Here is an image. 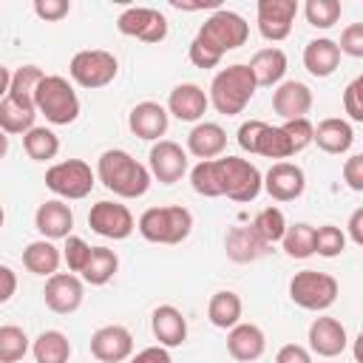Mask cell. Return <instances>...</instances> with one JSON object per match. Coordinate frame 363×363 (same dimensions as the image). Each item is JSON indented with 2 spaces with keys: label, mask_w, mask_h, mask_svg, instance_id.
Masks as SVG:
<instances>
[{
  "label": "cell",
  "mask_w": 363,
  "mask_h": 363,
  "mask_svg": "<svg viewBox=\"0 0 363 363\" xmlns=\"http://www.w3.org/2000/svg\"><path fill=\"white\" fill-rule=\"evenodd\" d=\"M45 77V71L40 65H20L17 71H11V82H9V96L20 105L34 108V91L40 85V79Z\"/></svg>",
  "instance_id": "35"
},
{
  "label": "cell",
  "mask_w": 363,
  "mask_h": 363,
  "mask_svg": "<svg viewBox=\"0 0 363 363\" xmlns=\"http://www.w3.org/2000/svg\"><path fill=\"white\" fill-rule=\"evenodd\" d=\"M227 352L238 363H252L267 352V335L255 323H235L227 329Z\"/></svg>",
  "instance_id": "23"
},
{
  "label": "cell",
  "mask_w": 363,
  "mask_h": 363,
  "mask_svg": "<svg viewBox=\"0 0 363 363\" xmlns=\"http://www.w3.org/2000/svg\"><path fill=\"white\" fill-rule=\"evenodd\" d=\"M187 173H190V184H193V190L199 196H204V199H218L221 196L218 193V179H216V162L213 159L193 164Z\"/></svg>",
  "instance_id": "42"
},
{
  "label": "cell",
  "mask_w": 363,
  "mask_h": 363,
  "mask_svg": "<svg viewBox=\"0 0 363 363\" xmlns=\"http://www.w3.org/2000/svg\"><path fill=\"white\" fill-rule=\"evenodd\" d=\"M136 230L150 244H182L193 230V213L182 204H164V207H147Z\"/></svg>",
  "instance_id": "4"
},
{
  "label": "cell",
  "mask_w": 363,
  "mask_h": 363,
  "mask_svg": "<svg viewBox=\"0 0 363 363\" xmlns=\"http://www.w3.org/2000/svg\"><path fill=\"white\" fill-rule=\"evenodd\" d=\"M94 184H96V173L82 159H65L45 170V187L62 201H79L91 196Z\"/></svg>",
  "instance_id": "8"
},
{
  "label": "cell",
  "mask_w": 363,
  "mask_h": 363,
  "mask_svg": "<svg viewBox=\"0 0 363 363\" xmlns=\"http://www.w3.org/2000/svg\"><path fill=\"white\" fill-rule=\"evenodd\" d=\"M343 111L352 122H363V77H354L343 91Z\"/></svg>",
  "instance_id": "45"
},
{
  "label": "cell",
  "mask_w": 363,
  "mask_h": 363,
  "mask_svg": "<svg viewBox=\"0 0 363 363\" xmlns=\"http://www.w3.org/2000/svg\"><path fill=\"white\" fill-rule=\"evenodd\" d=\"M116 74H119V60L105 48H82L68 62V77L79 88H91V91L111 85Z\"/></svg>",
  "instance_id": "9"
},
{
  "label": "cell",
  "mask_w": 363,
  "mask_h": 363,
  "mask_svg": "<svg viewBox=\"0 0 363 363\" xmlns=\"http://www.w3.org/2000/svg\"><path fill=\"white\" fill-rule=\"evenodd\" d=\"M337 48H340V54L360 60V57H363V23H349V26L340 31Z\"/></svg>",
  "instance_id": "46"
},
{
  "label": "cell",
  "mask_w": 363,
  "mask_h": 363,
  "mask_svg": "<svg viewBox=\"0 0 363 363\" xmlns=\"http://www.w3.org/2000/svg\"><path fill=\"white\" fill-rule=\"evenodd\" d=\"M85 298V286L82 278L74 272H54L51 278H45V289H43V301L51 312L57 315H71L82 306Z\"/></svg>",
  "instance_id": "14"
},
{
  "label": "cell",
  "mask_w": 363,
  "mask_h": 363,
  "mask_svg": "<svg viewBox=\"0 0 363 363\" xmlns=\"http://www.w3.org/2000/svg\"><path fill=\"white\" fill-rule=\"evenodd\" d=\"M264 128H267V122H264V119L241 122V128H238V133H235L238 147H241L244 153H255V142H258V136H261V130H264Z\"/></svg>",
  "instance_id": "48"
},
{
  "label": "cell",
  "mask_w": 363,
  "mask_h": 363,
  "mask_svg": "<svg viewBox=\"0 0 363 363\" xmlns=\"http://www.w3.org/2000/svg\"><path fill=\"white\" fill-rule=\"evenodd\" d=\"M88 227H91L96 235H102V238L125 241V238L136 230V218H133V213H130L125 204L102 199V201H96V204L91 207V213H88Z\"/></svg>",
  "instance_id": "11"
},
{
  "label": "cell",
  "mask_w": 363,
  "mask_h": 363,
  "mask_svg": "<svg viewBox=\"0 0 363 363\" xmlns=\"http://www.w3.org/2000/svg\"><path fill=\"white\" fill-rule=\"evenodd\" d=\"M23 150L34 162H51L60 153V136L45 125H34L28 133H23Z\"/></svg>",
  "instance_id": "33"
},
{
  "label": "cell",
  "mask_w": 363,
  "mask_h": 363,
  "mask_svg": "<svg viewBox=\"0 0 363 363\" xmlns=\"http://www.w3.org/2000/svg\"><path fill=\"white\" fill-rule=\"evenodd\" d=\"M9 82H11V71L6 65H0V102L9 96Z\"/></svg>",
  "instance_id": "54"
},
{
  "label": "cell",
  "mask_w": 363,
  "mask_h": 363,
  "mask_svg": "<svg viewBox=\"0 0 363 363\" xmlns=\"http://www.w3.org/2000/svg\"><path fill=\"white\" fill-rule=\"evenodd\" d=\"M261 190H267L275 201H295L306 190V176L295 162H272V167L264 173Z\"/></svg>",
  "instance_id": "15"
},
{
  "label": "cell",
  "mask_w": 363,
  "mask_h": 363,
  "mask_svg": "<svg viewBox=\"0 0 363 363\" xmlns=\"http://www.w3.org/2000/svg\"><path fill=\"white\" fill-rule=\"evenodd\" d=\"M91 354L96 363H122L133 354V335L119 323L99 326L91 335Z\"/></svg>",
  "instance_id": "16"
},
{
  "label": "cell",
  "mask_w": 363,
  "mask_h": 363,
  "mask_svg": "<svg viewBox=\"0 0 363 363\" xmlns=\"http://www.w3.org/2000/svg\"><path fill=\"white\" fill-rule=\"evenodd\" d=\"M14 292H17V272H14L11 267L0 264V303L11 301Z\"/></svg>",
  "instance_id": "52"
},
{
  "label": "cell",
  "mask_w": 363,
  "mask_h": 363,
  "mask_svg": "<svg viewBox=\"0 0 363 363\" xmlns=\"http://www.w3.org/2000/svg\"><path fill=\"white\" fill-rule=\"evenodd\" d=\"M247 65H250V71H252L258 88H275V85H281L284 77H286V68H289L286 54H284L281 48H275V45L258 48Z\"/></svg>",
  "instance_id": "27"
},
{
  "label": "cell",
  "mask_w": 363,
  "mask_h": 363,
  "mask_svg": "<svg viewBox=\"0 0 363 363\" xmlns=\"http://www.w3.org/2000/svg\"><path fill=\"white\" fill-rule=\"evenodd\" d=\"M119 269V255L108 247H91V258L85 264V269L79 272V278L91 286H105Z\"/></svg>",
  "instance_id": "32"
},
{
  "label": "cell",
  "mask_w": 363,
  "mask_h": 363,
  "mask_svg": "<svg viewBox=\"0 0 363 363\" xmlns=\"http://www.w3.org/2000/svg\"><path fill=\"white\" fill-rule=\"evenodd\" d=\"M213 162H216V179H218L221 196H227L230 201H238V204H250L258 199L264 176L252 162H247L241 156H218Z\"/></svg>",
  "instance_id": "6"
},
{
  "label": "cell",
  "mask_w": 363,
  "mask_h": 363,
  "mask_svg": "<svg viewBox=\"0 0 363 363\" xmlns=\"http://www.w3.org/2000/svg\"><path fill=\"white\" fill-rule=\"evenodd\" d=\"M349 238H352V244L363 247V207H357L349 216Z\"/></svg>",
  "instance_id": "53"
},
{
  "label": "cell",
  "mask_w": 363,
  "mask_h": 363,
  "mask_svg": "<svg viewBox=\"0 0 363 363\" xmlns=\"http://www.w3.org/2000/svg\"><path fill=\"white\" fill-rule=\"evenodd\" d=\"M312 88L301 79H284L281 85H275L272 91V111L289 122V119H306V113L312 111Z\"/></svg>",
  "instance_id": "18"
},
{
  "label": "cell",
  "mask_w": 363,
  "mask_h": 363,
  "mask_svg": "<svg viewBox=\"0 0 363 363\" xmlns=\"http://www.w3.org/2000/svg\"><path fill=\"white\" fill-rule=\"evenodd\" d=\"M207 91L196 82H179L170 96H167V113L176 116L179 122H201V116L207 113Z\"/></svg>",
  "instance_id": "20"
},
{
  "label": "cell",
  "mask_w": 363,
  "mask_h": 363,
  "mask_svg": "<svg viewBox=\"0 0 363 363\" xmlns=\"http://www.w3.org/2000/svg\"><path fill=\"white\" fill-rule=\"evenodd\" d=\"M34 111L51 125H71L79 116V96L65 77L45 74L34 91Z\"/></svg>",
  "instance_id": "5"
},
{
  "label": "cell",
  "mask_w": 363,
  "mask_h": 363,
  "mask_svg": "<svg viewBox=\"0 0 363 363\" xmlns=\"http://www.w3.org/2000/svg\"><path fill=\"white\" fill-rule=\"evenodd\" d=\"M281 247L289 258H298V261L315 255V227L306 224V221H298V224L286 227V233L281 238Z\"/></svg>",
  "instance_id": "38"
},
{
  "label": "cell",
  "mask_w": 363,
  "mask_h": 363,
  "mask_svg": "<svg viewBox=\"0 0 363 363\" xmlns=\"http://www.w3.org/2000/svg\"><path fill=\"white\" fill-rule=\"evenodd\" d=\"M312 142L323 150V153H332V156H340L352 147L354 142V128L352 122L340 119V116H326L315 125L312 130Z\"/></svg>",
  "instance_id": "26"
},
{
  "label": "cell",
  "mask_w": 363,
  "mask_h": 363,
  "mask_svg": "<svg viewBox=\"0 0 363 363\" xmlns=\"http://www.w3.org/2000/svg\"><path fill=\"white\" fill-rule=\"evenodd\" d=\"M31 354L37 363H68L71 357V340L60 329H45L31 343Z\"/></svg>",
  "instance_id": "31"
},
{
  "label": "cell",
  "mask_w": 363,
  "mask_h": 363,
  "mask_svg": "<svg viewBox=\"0 0 363 363\" xmlns=\"http://www.w3.org/2000/svg\"><path fill=\"white\" fill-rule=\"evenodd\" d=\"M281 128H284V133H286V139H289V145H292L295 153H301L303 147L312 145V130H315V125L309 122V116H306V119H289V122H284Z\"/></svg>",
  "instance_id": "44"
},
{
  "label": "cell",
  "mask_w": 363,
  "mask_h": 363,
  "mask_svg": "<svg viewBox=\"0 0 363 363\" xmlns=\"http://www.w3.org/2000/svg\"><path fill=\"white\" fill-rule=\"evenodd\" d=\"M306 340H309V352L318 354V357H337L349 346L346 326L337 318H329V315H320L309 323Z\"/></svg>",
  "instance_id": "17"
},
{
  "label": "cell",
  "mask_w": 363,
  "mask_h": 363,
  "mask_svg": "<svg viewBox=\"0 0 363 363\" xmlns=\"http://www.w3.org/2000/svg\"><path fill=\"white\" fill-rule=\"evenodd\" d=\"M258 85H255V77L250 71L247 62H233L227 68H221L213 82H210V94H207V102L221 113V116H235L241 113L250 99L255 96Z\"/></svg>",
  "instance_id": "3"
},
{
  "label": "cell",
  "mask_w": 363,
  "mask_h": 363,
  "mask_svg": "<svg viewBox=\"0 0 363 363\" xmlns=\"http://www.w3.org/2000/svg\"><path fill=\"white\" fill-rule=\"evenodd\" d=\"M128 360L130 363H173V357H170V352L164 346H145L142 352L130 354Z\"/></svg>",
  "instance_id": "51"
},
{
  "label": "cell",
  "mask_w": 363,
  "mask_h": 363,
  "mask_svg": "<svg viewBox=\"0 0 363 363\" xmlns=\"http://www.w3.org/2000/svg\"><path fill=\"white\" fill-rule=\"evenodd\" d=\"M298 17V0H258L255 20L258 31L269 43H281L292 34V23Z\"/></svg>",
  "instance_id": "13"
},
{
  "label": "cell",
  "mask_w": 363,
  "mask_h": 363,
  "mask_svg": "<svg viewBox=\"0 0 363 363\" xmlns=\"http://www.w3.org/2000/svg\"><path fill=\"white\" fill-rule=\"evenodd\" d=\"M96 179L119 199H139L150 187V170L122 147H108L96 159Z\"/></svg>",
  "instance_id": "2"
},
{
  "label": "cell",
  "mask_w": 363,
  "mask_h": 363,
  "mask_svg": "<svg viewBox=\"0 0 363 363\" xmlns=\"http://www.w3.org/2000/svg\"><path fill=\"white\" fill-rule=\"evenodd\" d=\"M147 170H150V179L162 184H176L190 170L187 150L173 139H159L147 153Z\"/></svg>",
  "instance_id": "12"
},
{
  "label": "cell",
  "mask_w": 363,
  "mask_h": 363,
  "mask_svg": "<svg viewBox=\"0 0 363 363\" xmlns=\"http://www.w3.org/2000/svg\"><path fill=\"white\" fill-rule=\"evenodd\" d=\"M34 227L45 241L68 238L74 230V213L62 199H48L34 213Z\"/></svg>",
  "instance_id": "21"
},
{
  "label": "cell",
  "mask_w": 363,
  "mask_h": 363,
  "mask_svg": "<svg viewBox=\"0 0 363 363\" xmlns=\"http://www.w3.org/2000/svg\"><path fill=\"white\" fill-rule=\"evenodd\" d=\"M340 11H343V6H340L337 0H306V3H303V17H306V23H309L312 28H320V31L332 28V26L340 20Z\"/></svg>",
  "instance_id": "40"
},
{
  "label": "cell",
  "mask_w": 363,
  "mask_h": 363,
  "mask_svg": "<svg viewBox=\"0 0 363 363\" xmlns=\"http://www.w3.org/2000/svg\"><path fill=\"white\" fill-rule=\"evenodd\" d=\"M167 125H170V113L164 105L159 102H136L128 113V128L133 136L145 139V142H159L164 133H167Z\"/></svg>",
  "instance_id": "19"
},
{
  "label": "cell",
  "mask_w": 363,
  "mask_h": 363,
  "mask_svg": "<svg viewBox=\"0 0 363 363\" xmlns=\"http://www.w3.org/2000/svg\"><path fill=\"white\" fill-rule=\"evenodd\" d=\"M150 332L159 340V346L176 349V346H182L187 340V318H184V312L179 306L162 303L150 315Z\"/></svg>",
  "instance_id": "22"
},
{
  "label": "cell",
  "mask_w": 363,
  "mask_h": 363,
  "mask_svg": "<svg viewBox=\"0 0 363 363\" xmlns=\"http://www.w3.org/2000/svg\"><path fill=\"white\" fill-rule=\"evenodd\" d=\"M116 28L125 37H136L142 43H162L167 37V17L150 6H128L116 17Z\"/></svg>",
  "instance_id": "10"
},
{
  "label": "cell",
  "mask_w": 363,
  "mask_h": 363,
  "mask_svg": "<svg viewBox=\"0 0 363 363\" xmlns=\"http://www.w3.org/2000/svg\"><path fill=\"white\" fill-rule=\"evenodd\" d=\"M275 363H312V352L301 343H284L275 354Z\"/></svg>",
  "instance_id": "50"
},
{
  "label": "cell",
  "mask_w": 363,
  "mask_h": 363,
  "mask_svg": "<svg viewBox=\"0 0 363 363\" xmlns=\"http://www.w3.org/2000/svg\"><path fill=\"white\" fill-rule=\"evenodd\" d=\"M60 261H62L60 247H54V241H45V238H37L23 250V267L40 278H51L60 269Z\"/></svg>",
  "instance_id": "29"
},
{
  "label": "cell",
  "mask_w": 363,
  "mask_h": 363,
  "mask_svg": "<svg viewBox=\"0 0 363 363\" xmlns=\"http://www.w3.org/2000/svg\"><path fill=\"white\" fill-rule=\"evenodd\" d=\"M337 65H340V48H337L335 40H329V37H315V40H309V43L303 45V68H306L312 77L326 79V77H332V74L337 71Z\"/></svg>",
  "instance_id": "28"
},
{
  "label": "cell",
  "mask_w": 363,
  "mask_h": 363,
  "mask_svg": "<svg viewBox=\"0 0 363 363\" xmlns=\"http://www.w3.org/2000/svg\"><path fill=\"white\" fill-rule=\"evenodd\" d=\"M337 278L318 269H301L289 281V298L306 312H323L337 301Z\"/></svg>",
  "instance_id": "7"
},
{
  "label": "cell",
  "mask_w": 363,
  "mask_h": 363,
  "mask_svg": "<svg viewBox=\"0 0 363 363\" xmlns=\"http://www.w3.org/2000/svg\"><path fill=\"white\" fill-rule=\"evenodd\" d=\"M28 349L31 343L23 326H14V323L0 326V363H20L28 354Z\"/></svg>",
  "instance_id": "39"
},
{
  "label": "cell",
  "mask_w": 363,
  "mask_h": 363,
  "mask_svg": "<svg viewBox=\"0 0 363 363\" xmlns=\"http://www.w3.org/2000/svg\"><path fill=\"white\" fill-rule=\"evenodd\" d=\"M346 250V233L335 224H320L315 227V255L323 258H337Z\"/></svg>",
  "instance_id": "41"
},
{
  "label": "cell",
  "mask_w": 363,
  "mask_h": 363,
  "mask_svg": "<svg viewBox=\"0 0 363 363\" xmlns=\"http://www.w3.org/2000/svg\"><path fill=\"white\" fill-rule=\"evenodd\" d=\"M255 156H264V159H275V162H286L289 156H295L286 133L281 125H267L255 142Z\"/></svg>",
  "instance_id": "37"
},
{
  "label": "cell",
  "mask_w": 363,
  "mask_h": 363,
  "mask_svg": "<svg viewBox=\"0 0 363 363\" xmlns=\"http://www.w3.org/2000/svg\"><path fill=\"white\" fill-rule=\"evenodd\" d=\"M241 312H244V303L238 298V292L233 289H218L210 295V303H207V318L216 329H233L235 323H241Z\"/></svg>",
  "instance_id": "30"
},
{
  "label": "cell",
  "mask_w": 363,
  "mask_h": 363,
  "mask_svg": "<svg viewBox=\"0 0 363 363\" xmlns=\"http://www.w3.org/2000/svg\"><path fill=\"white\" fill-rule=\"evenodd\" d=\"M227 147V130L218 122H196L187 133V153L199 162L218 159Z\"/></svg>",
  "instance_id": "24"
},
{
  "label": "cell",
  "mask_w": 363,
  "mask_h": 363,
  "mask_svg": "<svg viewBox=\"0 0 363 363\" xmlns=\"http://www.w3.org/2000/svg\"><path fill=\"white\" fill-rule=\"evenodd\" d=\"M250 227L255 230V235L264 241V244H278L281 238H284V233H286V216H284V210L281 207H264V210H258L255 213V218L250 221Z\"/></svg>",
  "instance_id": "36"
},
{
  "label": "cell",
  "mask_w": 363,
  "mask_h": 363,
  "mask_svg": "<svg viewBox=\"0 0 363 363\" xmlns=\"http://www.w3.org/2000/svg\"><path fill=\"white\" fill-rule=\"evenodd\" d=\"M250 23L230 9H216L190 40L187 57L196 68H216L227 51H235L247 43Z\"/></svg>",
  "instance_id": "1"
},
{
  "label": "cell",
  "mask_w": 363,
  "mask_h": 363,
  "mask_svg": "<svg viewBox=\"0 0 363 363\" xmlns=\"http://www.w3.org/2000/svg\"><path fill=\"white\" fill-rule=\"evenodd\" d=\"M224 252L235 264H252V261H258V258H264L269 252V244H264L250 224H238V227H230L227 230V235H224Z\"/></svg>",
  "instance_id": "25"
},
{
  "label": "cell",
  "mask_w": 363,
  "mask_h": 363,
  "mask_svg": "<svg viewBox=\"0 0 363 363\" xmlns=\"http://www.w3.org/2000/svg\"><path fill=\"white\" fill-rule=\"evenodd\" d=\"M88 258H91V244L85 238H79V235H68L65 238V247H62V261L68 264V269L74 275L82 272L85 264H88Z\"/></svg>",
  "instance_id": "43"
},
{
  "label": "cell",
  "mask_w": 363,
  "mask_h": 363,
  "mask_svg": "<svg viewBox=\"0 0 363 363\" xmlns=\"http://www.w3.org/2000/svg\"><path fill=\"white\" fill-rule=\"evenodd\" d=\"M34 14L45 23H60L62 17H68L71 11V3L68 0H34Z\"/></svg>",
  "instance_id": "47"
},
{
  "label": "cell",
  "mask_w": 363,
  "mask_h": 363,
  "mask_svg": "<svg viewBox=\"0 0 363 363\" xmlns=\"http://www.w3.org/2000/svg\"><path fill=\"white\" fill-rule=\"evenodd\" d=\"M6 153H9V136L0 130V159H6Z\"/></svg>",
  "instance_id": "55"
},
{
  "label": "cell",
  "mask_w": 363,
  "mask_h": 363,
  "mask_svg": "<svg viewBox=\"0 0 363 363\" xmlns=\"http://www.w3.org/2000/svg\"><path fill=\"white\" fill-rule=\"evenodd\" d=\"M3 224H6V213H3V207H0V230H3Z\"/></svg>",
  "instance_id": "56"
},
{
  "label": "cell",
  "mask_w": 363,
  "mask_h": 363,
  "mask_svg": "<svg viewBox=\"0 0 363 363\" xmlns=\"http://www.w3.org/2000/svg\"><path fill=\"white\" fill-rule=\"evenodd\" d=\"M343 182H346L349 190L363 193V156L360 153H352L343 162Z\"/></svg>",
  "instance_id": "49"
},
{
  "label": "cell",
  "mask_w": 363,
  "mask_h": 363,
  "mask_svg": "<svg viewBox=\"0 0 363 363\" xmlns=\"http://www.w3.org/2000/svg\"><path fill=\"white\" fill-rule=\"evenodd\" d=\"M34 119H37V111L28 108V105H20L14 102L11 96H6L0 102V130L6 136H17V133H28L34 128Z\"/></svg>",
  "instance_id": "34"
}]
</instances>
